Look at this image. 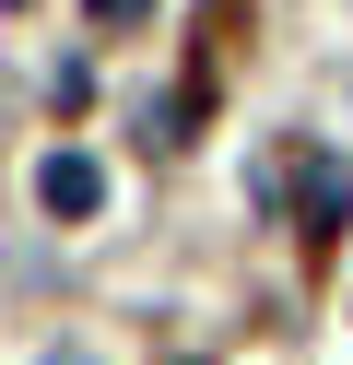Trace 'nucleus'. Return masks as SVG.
Wrapping results in <instances>:
<instances>
[{"label":"nucleus","mask_w":353,"mask_h":365,"mask_svg":"<svg viewBox=\"0 0 353 365\" xmlns=\"http://www.w3.org/2000/svg\"><path fill=\"white\" fill-rule=\"evenodd\" d=\"M36 200H47L59 224L106 212V165H94V153H47V165H36Z\"/></svg>","instance_id":"f03ea898"},{"label":"nucleus","mask_w":353,"mask_h":365,"mask_svg":"<svg viewBox=\"0 0 353 365\" xmlns=\"http://www.w3.org/2000/svg\"><path fill=\"white\" fill-rule=\"evenodd\" d=\"M271 200L306 224V236H342V212H353V165H342L329 142H295V153L271 165Z\"/></svg>","instance_id":"f257e3e1"},{"label":"nucleus","mask_w":353,"mask_h":365,"mask_svg":"<svg viewBox=\"0 0 353 365\" xmlns=\"http://www.w3.org/2000/svg\"><path fill=\"white\" fill-rule=\"evenodd\" d=\"M83 12H94V36H141L153 24V0H83Z\"/></svg>","instance_id":"7ed1b4c3"}]
</instances>
